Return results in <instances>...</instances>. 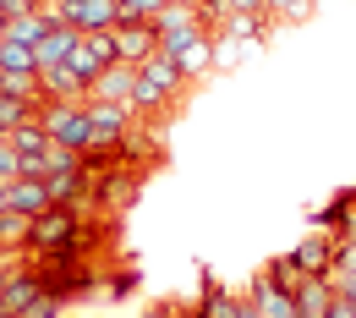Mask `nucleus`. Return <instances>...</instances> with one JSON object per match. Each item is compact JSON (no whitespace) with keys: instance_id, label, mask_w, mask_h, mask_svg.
Returning a JSON list of instances; mask_svg holds the SVG:
<instances>
[{"instance_id":"f257e3e1","label":"nucleus","mask_w":356,"mask_h":318,"mask_svg":"<svg viewBox=\"0 0 356 318\" xmlns=\"http://www.w3.org/2000/svg\"><path fill=\"white\" fill-rule=\"evenodd\" d=\"M83 214H88V209H66V203H49L44 214H33V220H28V247H22V258H44V253L72 247L77 230H83Z\"/></svg>"},{"instance_id":"f03ea898","label":"nucleus","mask_w":356,"mask_h":318,"mask_svg":"<svg viewBox=\"0 0 356 318\" xmlns=\"http://www.w3.org/2000/svg\"><path fill=\"white\" fill-rule=\"evenodd\" d=\"M39 121H44L49 143H60V148H72V154L93 148L88 99H44V104H39Z\"/></svg>"},{"instance_id":"7ed1b4c3","label":"nucleus","mask_w":356,"mask_h":318,"mask_svg":"<svg viewBox=\"0 0 356 318\" xmlns=\"http://www.w3.org/2000/svg\"><path fill=\"white\" fill-rule=\"evenodd\" d=\"M143 182H148V170H137V165H121V159H115L104 176H93V209L121 220L137 198H143Z\"/></svg>"},{"instance_id":"20e7f679","label":"nucleus","mask_w":356,"mask_h":318,"mask_svg":"<svg viewBox=\"0 0 356 318\" xmlns=\"http://www.w3.org/2000/svg\"><path fill=\"white\" fill-rule=\"evenodd\" d=\"M159 49L186 72V83H197L203 72H214V33L209 28H186V33H165Z\"/></svg>"},{"instance_id":"39448f33","label":"nucleus","mask_w":356,"mask_h":318,"mask_svg":"<svg viewBox=\"0 0 356 318\" xmlns=\"http://www.w3.org/2000/svg\"><path fill=\"white\" fill-rule=\"evenodd\" d=\"M115 159H121V165H137V170H154V165L165 159V132H159V121H143V116H137L132 132L115 143Z\"/></svg>"},{"instance_id":"423d86ee","label":"nucleus","mask_w":356,"mask_h":318,"mask_svg":"<svg viewBox=\"0 0 356 318\" xmlns=\"http://www.w3.org/2000/svg\"><path fill=\"white\" fill-rule=\"evenodd\" d=\"M110 45H115V61H127V66H143V61L159 49V28H154L148 17L115 22V28H110Z\"/></svg>"},{"instance_id":"0eeeda50","label":"nucleus","mask_w":356,"mask_h":318,"mask_svg":"<svg viewBox=\"0 0 356 318\" xmlns=\"http://www.w3.org/2000/svg\"><path fill=\"white\" fill-rule=\"evenodd\" d=\"M60 22L77 33H110L121 22V0H60Z\"/></svg>"},{"instance_id":"6e6552de","label":"nucleus","mask_w":356,"mask_h":318,"mask_svg":"<svg viewBox=\"0 0 356 318\" xmlns=\"http://www.w3.org/2000/svg\"><path fill=\"white\" fill-rule=\"evenodd\" d=\"M88 121H93V148H115L121 137L132 132L137 110H132V104H104V99H88Z\"/></svg>"},{"instance_id":"1a4fd4ad","label":"nucleus","mask_w":356,"mask_h":318,"mask_svg":"<svg viewBox=\"0 0 356 318\" xmlns=\"http://www.w3.org/2000/svg\"><path fill=\"white\" fill-rule=\"evenodd\" d=\"M66 66L93 88V77H99L104 66H115V45H110V33H83V39L72 45V61H66Z\"/></svg>"},{"instance_id":"9d476101","label":"nucleus","mask_w":356,"mask_h":318,"mask_svg":"<svg viewBox=\"0 0 356 318\" xmlns=\"http://www.w3.org/2000/svg\"><path fill=\"white\" fill-rule=\"evenodd\" d=\"M285 258H291V269L302 274V280H307V274H329V269H334V236L307 230V236H302V241H296Z\"/></svg>"},{"instance_id":"9b49d317","label":"nucleus","mask_w":356,"mask_h":318,"mask_svg":"<svg viewBox=\"0 0 356 318\" xmlns=\"http://www.w3.org/2000/svg\"><path fill=\"white\" fill-rule=\"evenodd\" d=\"M247 302H252L264 318H296V296H291V285L268 280L264 269L252 274V285H247Z\"/></svg>"},{"instance_id":"f8f14e48","label":"nucleus","mask_w":356,"mask_h":318,"mask_svg":"<svg viewBox=\"0 0 356 318\" xmlns=\"http://www.w3.org/2000/svg\"><path fill=\"white\" fill-rule=\"evenodd\" d=\"M39 296H44V280H39V269H28V264H22V269H11V274H6L0 308H6L11 318H22L28 308H33V302H39Z\"/></svg>"},{"instance_id":"ddd939ff","label":"nucleus","mask_w":356,"mask_h":318,"mask_svg":"<svg viewBox=\"0 0 356 318\" xmlns=\"http://www.w3.org/2000/svg\"><path fill=\"white\" fill-rule=\"evenodd\" d=\"M356 214V186H340L323 209H312L307 214V230H323V236H346V225H351Z\"/></svg>"},{"instance_id":"4468645a","label":"nucleus","mask_w":356,"mask_h":318,"mask_svg":"<svg viewBox=\"0 0 356 318\" xmlns=\"http://www.w3.org/2000/svg\"><path fill=\"white\" fill-rule=\"evenodd\" d=\"M132 93H137V66L115 61V66H104V72L93 77L88 99H104V104H132Z\"/></svg>"},{"instance_id":"2eb2a0df","label":"nucleus","mask_w":356,"mask_h":318,"mask_svg":"<svg viewBox=\"0 0 356 318\" xmlns=\"http://www.w3.org/2000/svg\"><path fill=\"white\" fill-rule=\"evenodd\" d=\"M137 72H143V77H148L154 88L165 93V99H176V104H181V93H186V72H181V66L170 61V55H165V49H154V55H148V61H143Z\"/></svg>"},{"instance_id":"dca6fc26","label":"nucleus","mask_w":356,"mask_h":318,"mask_svg":"<svg viewBox=\"0 0 356 318\" xmlns=\"http://www.w3.org/2000/svg\"><path fill=\"white\" fill-rule=\"evenodd\" d=\"M291 296H296V318H323L334 302V285H329V274H307V280H296Z\"/></svg>"},{"instance_id":"f3484780","label":"nucleus","mask_w":356,"mask_h":318,"mask_svg":"<svg viewBox=\"0 0 356 318\" xmlns=\"http://www.w3.org/2000/svg\"><path fill=\"white\" fill-rule=\"evenodd\" d=\"M77 39H83L77 28H66V22H55V28H49L44 39L33 45V61H39V72H49V66H66V61H72V45H77Z\"/></svg>"},{"instance_id":"a211bd4d","label":"nucleus","mask_w":356,"mask_h":318,"mask_svg":"<svg viewBox=\"0 0 356 318\" xmlns=\"http://www.w3.org/2000/svg\"><path fill=\"white\" fill-rule=\"evenodd\" d=\"M44 209H49V186L44 182H28V176L11 182V214H28V220H33V214H44Z\"/></svg>"},{"instance_id":"6ab92c4d","label":"nucleus","mask_w":356,"mask_h":318,"mask_svg":"<svg viewBox=\"0 0 356 318\" xmlns=\"http://www.w3.org/2000/svg\"><path fill=\"white\" fill-rule=\"evenodd\" d=\"M49 33V17L33 6V11H22V17H6V33L0 39H11V45H39Z\"/></svg>"},{"instance_id":"aec40b11","label":"nucleus","mask_w":356,"mask_h":318,"mask_svg":"<svg viewBox=\"0 0 356 318\" xmlns=\"http://www.w3.org/2000/svg\"><path fill=\"white\" fill-rule=\"evenodd\" d=\"M148 22L159 28V39H165V33H186V28H203V22H197V6H192V0H170V6H165V11H154Z\"/></svg>"},{"instance_id":"412c9836","label":"nucleus","mask_w":356,"mask_h":318,"mask_svg":"<svg viewBox=\"0 0 356 318\" xmlns=\"http://www.w3.org/2000/svg\"><path fill=\"white\" fill-rule=\"evenodd\" d=\"M0 77H39L33 45H11V39H0Z\"/></svg>"},{"instance_id":"4be33fe9","label":"nucleus","mask_w":356,"mask_h":318,"mask_svg":"<svg viewBox=\"0 0 356 318\" xmlns=\"http://www.w3.org/2000/svg\"><path fill=\"white\" fill-rule=\"evenodd\" d=\"M39 77H44L49 99H88V83H83L72 66H49V72H39Z\"/></svg>"},{"instance_id":"5701e85b","label":"nucleus","mask_w":356,"mask_h":318,"mask_svg":"<svg viewBox=\"0 0 356 318\" xmlns=\"http://www.w3.org/2000/svg\"><path fill=\"white\" fill-rule=\"evenodd\" d=\"M137 291H143V269L137 264H115V269L104 274V296L110 302H132Z\"/></svg>"},{"instance_id":"b1692460","label":"nucleus","mask_w":356,"mask_h":318,"mask_svg":"<svg viewBox=\"0 0 356 318\" xmlns=\"http://www.w3.org/2000/svg\"><path fill=\"white\" fill-rule=\"evenodd\" d=\"M6 143H11L17 154H44V148H49V132H44V121H39V116H28L22 127H11V132H6Z\"/></svg>"},{"instance_id":"393cba45","label":"nucleus","mask_w":356,"mask_h":318,"mask_svg":"<svg viewBox=\"0 0 356 318\" xmlns=\"http://www.w3.org/2000/svg\"><path fill=\"white\" fill-rule=\"evenodd\" d=\"M28 247V214H0V253H22Z\"/></svg>"},{"instance_id":"a878e982","label":"nucleus","mask_w":356,"mask_h":318,"mask_svg":"<svg viewBox=\"0 0 356 318\" xmlns=\"http://www.w3.org/2000/svg\"><path fill=\"white\" fill-rule=\"evenodd\" d=\"M28 116H39V104L33 99H17V93H0V127L11 132V127H22Z\"/></svg>"},{"instance_id":"bb28decb","label":"nucleus","mask_w":356,"mask_h":318,"mask_svg":"<svg viewBox=\"0 0 356 318\" xmlns=\"http://www.w3.org/2000/svg\"><path fill=\"white\" fill-rule=\"evenodd\" d=\"M252 45H241L236 33H225V28H214V66H236L241 55H247Z\"/></svg>"},{"instance_id":"cd10ccee","label":"nucleus","mask_w":356,"mask_h":318,"mask_svg":"<svg viewBox=\"0 0 356 318\" xmlns=\"http://www.w3.org/2000/svg\"><path fill=\"white\" fill-rule=\"evenodd\" d=\"M318 0H268V17L274 22H307Z\"/></svg>"},{"instance_id":"c85d7f7f","label":"nucleus","mask_w":356,"mask_h":318,"mask_svg":"<svg viewBox=\"0 0 356 318\" xmlns=\"http://www.w3.org/2000/svg\"><path fill=\"white\" fill-rule=\"evenodd\" d=\"M356 269V236H334V269L329 274H351Z\"/></svg>"},{"instance_id":"c756f323","label":"nucleus","mask_w":356,"mask_h":318,"mask_svg":"<svg viewBox=\"0 0 356 318\" xmlns=\"http://www.w3.org/2000/svg\"><path fill=\"white\" fill-rule=\"evenodd\" d=\"M17 176H22V154L11 143H0V186H11Z\"/></svg>"},{"instance_id":"7c9ffc66","label":"nucleus","mask_w":356,"mask_h":318,"mask_svg":"<svg viewBox=\"0 0 356 318\" xmlns=\"http://www.w3.org/2000/svg\"><path fill=\"white\" fill-rule=\"evenodd\" d=\"M22 318H66V302H60V296H39Z\"/></svg>"},{"instance_id":"2f4dec72","label":"nucleus","mask_w":356,"mask_h":318,"mask_svg":"<svg viewBox=\"0 0 356 318\" xmlns=\"http://www.w3.org/2000/svg\"><path fill=\"white\" fill-rule=\"evenodd\" d=\"M329 285H334V296H346V302L356 308V269L351 274H329Z\"/></svg>"},{"instance_id":"473e14b6","label":"nucleus","mask_w":356,"mask_h":318,"mask_svg":"<svg viewBox=\"0 0 356 318\" xmlns=\"http://www.w3.org/2000/svg\"><path fill=\"white\" fill-rule=\"evenodd\" d=\"M225 11L230 17H258V11H268V0H225Z\"/></svg>"},{"instance_id":"72a5a7b5","label":"nucleus","mask_w":356,"mask_h":318,"mask_svg":"<svg viewBox=\"0 0 356 318\" xmlns=\"http://www.w3.org/2000/svg\"><path fill=\"white\" fill-rule=\"evenodd\" d=\"M181 313H186L181 302H159V308H143L137 318H181Z\"/></svg>"},{"instance_id":"f704fd0d","label":"nucleus","mask_w":356,"mask_h":318,"mask_svg":"<svg viewBox=\"0 0 356 318\" xmlns=\"http://www.w3.org/2000/svg\"><path fill=\"white\" fill-rule=\"evenodd\" d=\"M323 318H356V308L346 302V296H334V302H329V313H323Z\"/></svg>"},{"instance_id":"c9c22d12","label":"nucleus","mask_w":356,"mask_h":318,"mask_svg":"<svg viewBox=\"0 0 356 318\" xmlns=\"http://www.w3.org/2000/svg\"><path fill=\"white\" fill-rule=\"evenodd\" d=\"M6 209H11V186H0V214H6Z\"/></svg>"},{"instance_id":"e433bc0d","label":"nucleus","mask_w":356,"mask_h":318,"mask_svg":"<svg viewBox=\"0 0 356 318\" xmlns=\"http://www.w3.org/2000/svg\"><path fill=\"white\" fill-rule=\"evenodd\" d=\"M0 33H6V6H0Z\"/></svg>"},{"instance_id":"4c0bfd02","label":"nucleus","mask_w":356,"mask_h":318,"mask_svg":"<svg viewBox=\"0 0 356 318\" xmlns=\"http://www.w3.org/2000/svg\"><path fill=\"white\" fill-rule=\"evenodd\" d=\"M6 274H11V269H0V291H6Z\"/></svg>"},{"instance_id":"58836bf2","label":"nucleus","mask_w":356,"mask_h":318,"mask_svg":"<svg viewBox=\"0 0 356 318\" xmlns=\"http://www.w3.org/2000/svg\"><path fill=\"white\" fill-rule=\"evenodd\" d=\"M0 143H6V127H0Z\"/></svg>"},{"instance_id":"ea45409f","label":"nucleus","mask_w":356,"mask_h":318,"mask_svg":"<svg viewBox=\"0 0 356 318\" xmlns=\"http://www.w3.org/2000/svg\"><path fill=\"white\" fill-rule=\"evenodd\" d=\"M28 6H39V0H28Z\"/></svg>"}]
</instances>
